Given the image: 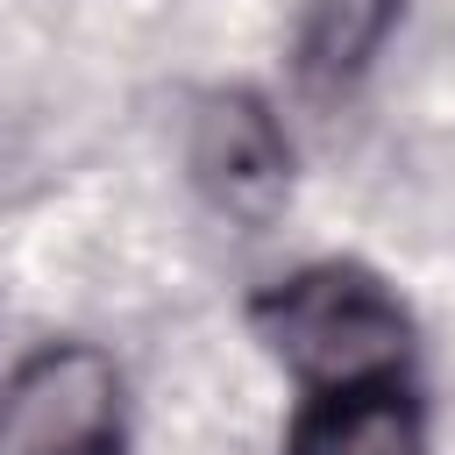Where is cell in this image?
I'll list each match as a JSON object with an SVG mask.
<instances>
[{"mask_svg":"<svg viewBox=\"0 0 455 455\" xmlns=\"http://www.w3.org/2000/svg\"><path fill=\"white\" fill-rule=\"evenodd\" d=\"M284 455H427V434H419V412L398 384L327 391L299 412Z\"/></svg>","mask_w":455,"mask_h":455,"instance_id":"4","label":"cell"},{"mask_svg":"<svg viewBox=\"0 0 455 455\" xmlns=\"http://www.w3.org/2000/svg\"><path fill=\"white\" fill-rule=\"evenodd\" d=\"M185 164H192V185L228 220H270L284 206V192H291L284 128L256 92H206L192 107Z\"/></svg>","mask_w":455,"mask_h":455,"instance_id":"3","label":"cell"},{"mask_svg":"<svg viewBox=\"0 0 455 455\" xmlns=\"http://www.w3.org/2000/svg\"><path fill=\"white\" fill-rule=\"evenodd\" d=\"M398 21V0H306L299 14V43H291V71L313 100H341L370 57L384 50Z\"/></svg>","mask_w":455,"mask_h":455,"instance_id":"5","label":"cell"},{"mask_svg":"<svg viewBox=\"0 0 455 455\" xmlns=\"http://www.w3.org/2000/svg\"><path fill=\"white\" fill-rule=\"evenodd\" d=\"M0 455H121V370L85 348H43L0 391Z\"/></svg>","mask_w":455,"mask_h":455,"instance_id":"2","label":"cell"},{"mask_svg":"<svg viewBox=\"0 0 455 455\" xmlns=\"http://www.w3.org/2000/svg\"><path fill=\"white\" fill-rule=\"evenodd\" d=\"M256 334L313 391H377L412 355V313L363 263H313L256 299Z\"/></svg>","mask_w":455,"mask_h":455,"instance_id":"1","label":"cell"}]
</instances>
